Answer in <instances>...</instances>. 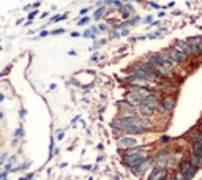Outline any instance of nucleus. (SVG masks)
I'll use <instances>...</instances> for the list:
<instances>
[{
    "label": "nucleus",
    "instance_id": "1",
    "mask_svg": "<svg viewBox=\"0 0 202 180\" xmlns=\"http://www.w3.org/2000/svg\"><path fill=\"white\" fill-rule=\"evenodd\" d=\"M115 126H120L122 130H126V131H130V133H140L147 128L148 123L145 122V120L139 119V117L130 116V117H125V119L115 122Z\"/></svg>",
    "mask_w": 202,
    "mask_h": 180
},
{
    "label": "nucleus",
    "instance_id": "2",
    "mask_svg": "<svg viewBox=\"0 0 202 180\" xmlns=\"http://www.w3.org/2000/svg\"><path fill=\"white\" fill-rule=\"evenodd\" d=\"M144 160H147V153L144 150H131L125 156V163L130 164V166H137V164L142 163Z\"/></svg>",
    "mask_w": 202,
    "mask_h": 180
},
{
    "label": "nucleus",
    "instance_id": "3",
    "mask_svg": "<svg viewBox=\"0 0 202 180\" xmlns=\"http://www.w3.org/2000/svg\"><path fill=\"white\" fill-rule=\"evenodd\" d=\"M156 106H158L156 98L148 95L145 100H142V101H140V108L139 109H140V112H142V114H152V112L156 109Z\"/></svg>",
    "mask_w": 202,
    "mask_h": 180
},
{
    "label": "nucleus",
    "instance_id": "4",
    "mask_svg": "<svg viewBox=\"0 0 202 180\" xmlns=\"http://www.w3.org/2000/svg\"><path fill=\"white\" fill-rule=\"evenodd\" d=\"M180 171H181V175H183V179H185V180H189L193 175H194V172H196V166H193L189 161H185V163H181Z\"/></svg>",
    "mask_w": 202,
    "mask_h": 180
},
{
    "label": "nucleus",
    "instance_id": "5",
    "mask_svg": "<svg viewBox=\"0 0 202 180\" xmlns=\"http://www.w3.org/2000/svg\"><path fill=\"white\" fill-rule=\"evenodd\" d=\"M169 57H171L172 60L175 62V63H178V62H185L186 58H188V55H186L185 52H181L180 49H177V48H172L171 51H169Z\"/></svg>",
    "mask_w": 202,
    "mask_h": 180
},
{
    "label": "nucleus",
    "instance_id": "6",
    "mask_svg": "<svg viewBox=\"0 0 202 180\" xmlns=\"http://www.w3.org/2000/svg\"><path fill=\"white\" fill-rule=\"evenodd\" d=\"M163 177H166V171L163 167H155L150 174V179L148 180H161Z\"/></svg>",
    "mask_w": 202,
    "mask_h": 180
},
{
    "label": "nucleus",
    "instance_id": "7",
    "mask_svg": "<svg viewBox=\"0 0 202 180\" xmlns=\"http://www.w3.org/2000/svg\"><path fill=\"white\" fill-rule=\"evenodd\" d=\"M136 144H137V141L134 139V137H122V139L119 141V145L126 147V149H131V147H134Z\"/></svg>",
    "mask_w": 202,
    "mask_h": 180
},
{
    "label": "nucleus",
    "instance_id": "8",
    "mask_svg": "<svg viewBox=\"0 0 202 180\" xmlns=\"http://www.w3.org/2000/svg\"><path fill=\"white\" fill-rule=\"evenodd\" d=\"M161 108H163V111H172V109L175 108V101H172V100H166Z\"/></svg>",
    "mask_w": 202,
    "mask_h": 180
},
{
    "label": "nucleus",
    "instance_id": "9",
    "mask_svg": "<svg viewBox=\"0 0 202 180\" xmlns=\"http://www.w3.org/2000/svg\"><path fill=\"white\" fill-rule=\"evenodd\" d=\"M156 163H158V167L166 166V155L164 153H160V155L156 156Z\"/></svg>",
    "mask_w": 202,
    "mask_h": 180
},
{
    "label": "nucleus",
    "instance_id": "10",
    "mask_svg": "<svg viewBox=\"0 0 202 180\" xmlns=\"http://www.w3.org/2000/svg\"><path fill=\"white\" fill-rule=\"evenodd\" d=\"M193 144L202 145V133H196L194 136H193Z\"/></svg>",
    "mask_w": 202,
    "mask_h": 180
},
{
    "label": "nucleus",
    "instance_id": "11",
    "mask_svg": "<svg viewBox=\"0 0 202 180\" xmlns=\"http://www.w3.org/2000/svg\"><path fill=\"white\" fill-rule=\"evenodd\" d=\"M63 19H66V14H62V16H55V17H52L51 22H58V21H63Z\"/></svg>",
    "mask_w": 202,
    "mask_h": 180
},
{
    "label": "nucleus",
    "instance_id": "12",
    "mask_svg": "<svg viewBox=\"0 0 202 180\" xmlns=\"http://www.w3.org/2000/svg\"><path fill=\"white\" fill-rule=\"evenodd\" d=\"M89 17H84V19H81V21H79V25H82V24H87V22H89Z\"/></svg>",
    "mask_w": 202,
    "mask_h": 180
},
{
    "label": "nucleus",
    "instance_id": "13",
    "mask_svg": "<svg viewBox=\"0 0 202 180\" xmlns=\"http://www.w3.org/2000/svg\"><path fill=\"white\" fill-rule=\"evenodd\" d=\"M0 180H8V174H7V172L0 174Z\"/></svg>",
    "mask_w": 202,
    "mask_h": 180
},
{
    "label": "nucleus",
    "instance_id": "14",
    "mask_svg": "<svg viewBox=\"0 0 202 180\" xmlns=\"http://www.w3.org/2000/svg\"><path fill=\"white\" fill-rule=\"evenodd\" d=\"M36 13H38V11H33V13H30V14H28V21H32V19H33V17L36 16Z\"/></svg>",
    "mask_w": 202,
    "mask_h": 180
},
{
    "label": "nucleus",
    "instance_id": "15",
    "mask_svg": "<svg viewBox=\"0 0 202 180\" xmlns=\"http://www.w3.org/2000/svg\"><path fill=\"white\" fill-rule=\"evenodd\" d=\"M52 35H58V33H63V29H58V30H54V32H51Z\"/></svg>",
    "mask_w": 202,
    "mask_h": 180
},
{
    "label": "nucleus",
    "instance_id": "16",
    "mask_svg": "<svg viewBox=\"0 0 202 180\" xmlns=\"http://www.w3.org/2000/svg\"><path fill=\"white\" fill-rule=\"evenodd\" d=\"M101 14H103V8H101V10H98V11H96V13H95V17H99V16H101Z\"/></svg>",
    "mask_w": 202,
    "mask_h": 180
},
{
    "label": "nucleus",
    "instance_id": "17",
    "mask_svg": "<svg viewBox=\"0 0 202 180\" xmlns=\"http://www.w3.org/2000/svg\"><path fill=\"white\" fill-rule=\"evenodd\" d=\"M22 134V128H17V131L14 133V136H21Z\"/></svg>",
    "mask_w": 202,
    "mask_h": 180
},
{
    "label": "nucleus",
    "instance_id": "18",
    "mask_svg": "<svg viewBox=\"0 0 202 180\" xmlns=\"http://www.w3.org/2000/svg\"><path fill=\"white\" fill-rule=\"evenodd\" d=\"M5 160H7V155H2V156H0V164L3 163Z\"/></svg>",
    "mask_w": 202,
    "mask_h": 180
},
{
    "label": "nucleus",
    "instance_id": "19",
    "mask_svg": "<svg viewBox=\"0 0 202 180\" xmlns=\"http://www.w3.org/2000/svg\"><path fill=\"white\" fill-rule=\"evenodd\" d=\"M46 35H49V32L48 30H43L41 33H40V37H46Z\"/></svg>",
    "mask_w": 202,
    "mask_h": 180
},
{
    "label": "nucleus",
    "instance_id": "20",
    "mask_svg": "<svg viewBox=\"0 0 202 180\" xmlns=\"http://www.w3.org/2000/svg\"><path fill=\"white\" fill-rule=\"evenodd\" d=\"M3 98H5V96L2 95V93H0V101H3Z\"/></svg>",
    "mask_w": 202,
    "mask_h": 180
}]
</instances>
